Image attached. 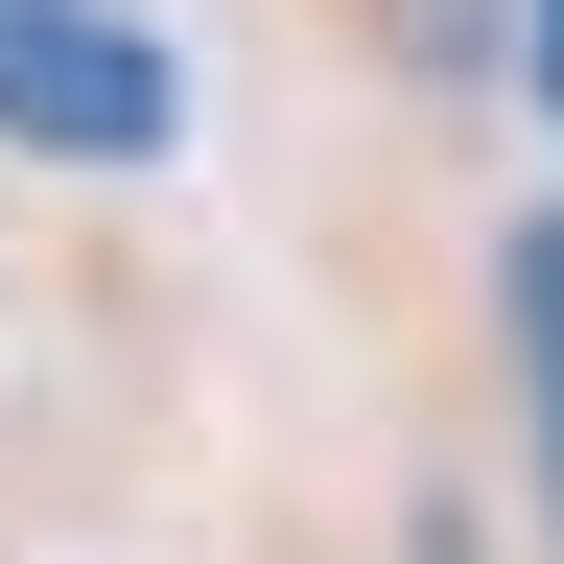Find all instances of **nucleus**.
<instances>
[{"mask_svg": "<svg viewBox=\"0 0 564 564\" xmlns=\"http://www.w3.org/2000/svg\"><path fill=\"white\" fill-rule=\"evenodd\" d=\"M0 141H24V165H165L188 141L165 24H118V0H0Z\"/></svg>", "mask_w": 564, "mask_h": 564, "instance_id": "1", "label": "nucleus"}, {"mask_svg": "<svg viewBox=\"0 0 564 564\" xmlns=\"http://www.w3.org/2000/svg\"><path fill=\"white\" fill-rule=\"evenodd\" d=\"M518 377H541V494H564V212L518 236Z\"/></svg>", "mask_w": 564, "mask_h": 564, "instance_id": "2", "label": "nucleus"}]
</instances>
